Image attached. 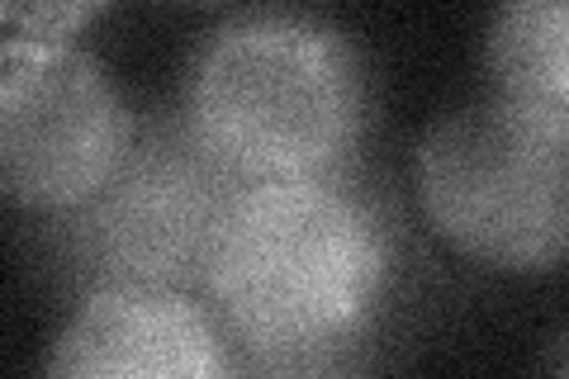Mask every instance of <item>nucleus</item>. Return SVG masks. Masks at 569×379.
I'll return each mask as SVG.
<instances>
[{
	"instance_id": "1",
	"label": "nucleus",
	"mask_w": 569,
	"mask_h": 379,
	"mask_svg": "<svg viewBox=\"0 0 569 379\" xmlns=\"http://www.w3.org/2000/svg\"><path fill=\"white\" fill-rule=\"evenodd\" d=\"M395 280V228L342 176L247 180L223 213L200 299L247 370L342 366Z\"/></svg>"
},
{
	"instance_id": "3",
	"label": "nucleus",
	"mask_w": 569,
	"mask_h": 379,
	"mask_svg": "<svg viewBox=\"0 0 569 379\" xmlns=\"http://www.w3.org/2000/svg\"><path fill=\"white\" fill-rule=\"evenodd\" d=\"M242 186L190 129L186 110H157L138 119L123 161L81 205L39 213V257L71 299L96 290L200 295Z\"/></svg>"
},
{
	"instance_id": "4",
	"label": "nucleus",
	"mask_w": 569,
	"mask_h": 379,
	"mask_svg": "<svg viewBox=\"0 0 569 379\" xmlns=\"http://www.w3.org/2000/svg\"><path fill=\"white\" fill-rule=\"evenodd\" d=\"M418 195L470 261L556 270L569 247V114L489 96L437 119L418 148Z\"/></svg>"
},
{
	"instance_id": "5",
	"label": "nucleus",
	"mask_w": 569,
	"mask_h": 379,
	"mask_svg": "<svg viewBox=\"0 0 569 379\" xmlns=\"http://www.w3.org/2000/svg\"><path fill=\"white\" fill-rule=\"evenodd\" d=\"M138 114L77 43L0 39V200L58 213L91 195L133 142Z\"/></svg>"
},
{
	"instance_id": "2",
	"label": "nucleus",
	"mask_w": 569,
	"mask_h": 379,
	"mask_svg": "<svg viewBox=\"0 0 569 379\" xmlns=\"http://www.w3.org/2000/svg\"><path fill=\"white\" fill-rule=\"evenodd\" d=\"M186 119L242 180L342 176L370 133V67L313 10H247L194 48Z\"/></svg>"
},
{
	"instance_id": "6",
	"label": "nucleus",
	"mask_w": 569,
	"mask_h": 379,
	"mask_svg": "<svg viewBox=\"0 0 569 379\" xmlns=\"http://www.w3.org/2000/svg\"><path fill=\"white\" fill-rule=\"evenodd\" d=\"M48 375L77 379H219L233 351L200 295L96 290L52 341Z\"/></svg>"
},
{
	"instance_id": "8",
	"label": "nucleus",
	"mask_w": 569,
	"mask_h": 379,
	"mask_svg": "<svg viewBox=\"0 0 569 379\" xmlns=\"http://www.w3.org/2000/svg\"><path fill=\"white\" fill-rule=\"evenodd\" d=\"M110 0H0V29L29 43H71Z\"/></svg>"
},
{
	"instance_id": "7",
	"label": "nucleus",
	"mask_w": 569,
	"mask_h": 379,
	"mask_svg": "<svg viewBox=\"0 0 569 379\" xmlns=\"http://www.w3.org/2000/svg\"><path fill=\"white\" fill-rule=\"evenodd\" d=\"M485 67L493 96L569 114V0H498Z\"/></svg>"
}]
</instances>
